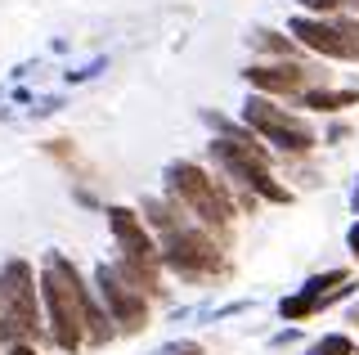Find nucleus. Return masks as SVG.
Wrapping results in <instances>:
<instances>
[{"label":"nucleus","instance_id":"obj_14","mask_svg":"<svg viewBox=\"0 0 359 355\" xmlns=\"http://www.w3.org/2000/svg\"><path fill=\"white\" fill-rule=\"evenodd\" d=\"M166 355H202V351L194 347V342H184V347H171V351H166Z\"/></svg>","mask_w":359,"mask_h":355},{"label":"nucleus","instance_id":"obj_6","mask_svg":"<svg viewBox=\"0 0 359 355\" xmlns=\"http://www.w3.org/2000/svg\"><path fill=\"white\" fill-rule=\"evenodd\" d=\"M166 261L175 265L180 274H207V270H216V243H211L207 234H194V229H184V225H171L166 229Z\"/></svg>","mask_w":359,"mask_h":355},{"label":"nucleus","instance_id":"obj_12","mask_svg":"<svg viewBox=\"0 0 359 355\" xmlns=\"http://www.w3.org/2000/svg\"><path fill=\"white\" fill-rule=\"evenodd\" d=\"M310 310H314V302H310L306 293H301V297H287V302H283V315H287V319H301V315H310Z\"/></svg>","mask_w":359,"mask_h":355},{"label":"nucleus","instance_id":"obj_13","mask_svg":"<svg viewBox=\"0 0 359 355\" xmlns=\"http://www.w3.org/2000/svg\"><path fill=\"white\" fill-rule=\"evenodd\" d=\"M301 5H306V9H314V14H332V9L341 5V0H301Z\"/></svg>","mask_w":359,"mask_h":355},{"label":"nucleus","instance_id":"obj_8","mask_svg":"<svg viewBox=\"0 0 359 355\" xmlns=\"http://www.w3.org/2000/svg\"><path fill=\"white\" fill-rule=\"evenodd\" d=\"M0 288H5V302H9V315H14L18 333H36V288H32V270L22 261H14L5 270V279H0Z\"/></svg>","mask_w":359,"mask_h":355},{"label":"nucleus","instance_id":"obj_10","mask_svg":"<svg viewBox=\"0 0 359 355\" xmlns=\"http://www.w3.org/2000/svg\"><path fill=\"white\" fill-rule=\"evenodd\" d=\"M341 104H359V95L355 91H337V95L319 91V95H310V108H341Z\"/></svg>","mask_w":359,"mask_h":355},{"label":"nucleus","instance_id":"obj_2","mask_svg":"<svg viewBox=\"0 0 359 355\" xmlns=\"http://www.w3.org/2000/svg\"><path fill=\"white\" fill-rule=\"evenodd\" d=\"M243 117H247L252 130H261L265 140H274L278 149H287V153H310L314 149V130L306 126V121L287 117L283 108H274L269 99H247Z\"/></svg>","mask_w":359,"mask_h":355},{"label":"nucleus","instance_id":"obj_15","mask_svg":"<svg viewBox=\"0 0 359 355\" xmlns=\"http://www.w3.org/2000/svg\"><path fill=\"white\" fill-rule=\"evenodd\" d=\"M351 248H355V252H359V225H355V229H351Z\"/></svg>","mask_w":359,"mask_h":355},{"label":"nucleus","instance_id":"obj_5","mask_svg":"<svg viewBox=\"0 0 359 355\" xmlns=\"http://www.w3.org/2000/svg\"><path fill=\"white\" fill-rule=\"evenodd\" d=\"M301 41L319 54H332V59H359V27L355 23H323V18H297L292 23Z\"/></svg>","mask_w":359,"mask_h":355},{"label":"nucleus","instance_id":"obj_3","mask_svg":"<svg viewBox=\"0 0 359 355\" xmlns=\"http://www.w3.org/2000/svg\"><path fill=\"white\" fill-rule=\"evenodd\" d=\"M211 153H216L220 166H229V171L238 175V180H247L252 189H261L265 198H274V203H287V189H283V185H274V175L265 171L261 149L238 144V140H216V144H211Z\"/></svg>","mask_w":359,"mask_h":355},{"label":"nucleus","instance_id":"obj_17","mask_svg":"<svg viewBox=\"0 0 359 355\" xmlns=\"http://www.w3.org/2000/svg\"><path fill=\"white\" fill-rule=\"evenodd\" d=\"M355 203H359V194H355Z\"/></svg>","mask_w":359,"mask_h":355},{"label":"nucleus","instance_id":"obj_9","mask_svg":"<svg viewBox=\"0 0 359 355\" xmlns=\"http://www.w3.org/2000/svg\"><path fill=\"white\" fill-rule=\"evenodd\" d=\"M247 81L252 86H261V91H278V95H292V91H306V81H310V72L306 68H252L247 72Z\"/></svg>","mask_w":359,"mask_h":355},{"label":"nucleus","instance_id":"obj_1","mask_svg":"<svg viewBox=\"0 0 359 355\" xmlns=\"http://www.w3.org/2000/svg\"><path fill=\"white\" fill-rule=\"evenodd\" d=\"M45 306H50L54 342H59L63 351H76L86 333L95 342L108 337V324H104V315H99V306L86 297V288L76 283V270L63 257H50V265H45Z\"/></svg>","mask_w":359,"mask_h":355},{"label":"nucleus","instance_id":"obj_11","mask_svg":"<svg viewBox=\"0 0 359 355\" xmlns=\"http://www.w3.org/2000/svg\"><path fill=\"white\" fill-rule=\"evenodd\" d=\"M310 355H355V347H351L346 337H323V342H319V347H314Z\"/></svg>","mask_w":359,"mask_h":355},{"label":"nucleus","instance_id":"obj_7","mask_svg":"<svg viewBox=\"0 0 359 355\" xmlns=\"http://www.w3.org/2000/svg\"><path fill=\"white\" fill-rule=\"evenodd\" d=\"M99 293H104V302L112 306V315H117L126 328L144 324V293L126 279L121 265H99Z\"/></svg>","mask_w":359,"mask_h":355},{"label":"nucleus","instance_id":"obj_16","mask_svg":"<svg viewBox=\"0 0 359 355\" xmlns=\"http://www.w3.org/2000/svg\"><path fill=\"white\" fill-rule=\"evenodd\" d=\"M14 355H36V351H27V347H14Z\"/></svg>","mask_w":359,"mask_h":355},{"label":"nucleus","instance_id":"obj_4","mask_svg":"<svg viewBox=\"0 0 359 355\" xmlns=\"http://www.w3.org/2000/svg\"><path fill=\"white\" fill-rule=\"evenodd\" d=\"M171 189L184 198L207 225H224V220H229V203H224V194L216 189V180H207V175L198 171V166H189V162L171 166Z\"/></svg>","mask_w":359,"mask_h":355}]
</instances>
